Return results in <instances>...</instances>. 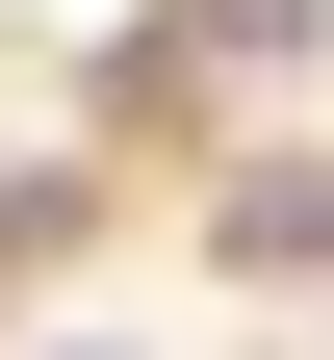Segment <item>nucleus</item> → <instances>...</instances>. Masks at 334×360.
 Masks as SVG:
<instances>
[]
</instances>
